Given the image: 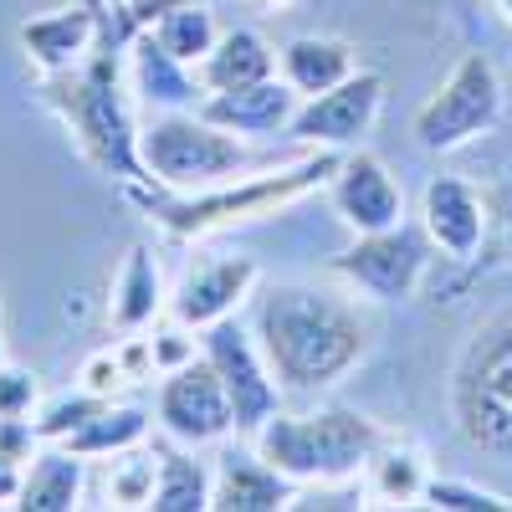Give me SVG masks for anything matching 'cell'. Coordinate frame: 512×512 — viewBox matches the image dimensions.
I'll list each match as a JSON object with an SVG mask.
<instances>
[{
	"mask_svg": "<svg viewBox=\"0 0 512 512\" xmlns=\"http://www.w3.org/2000/svg\"><path fill=\"white\" fill-rule=\"evenodd\" d=\"M451 415L466 446L512 456V308L487 318L451 369Z\"/></svg>",
	"mask_w": 512,
	"mask_h": 512,
	"instance_id": "cell-6",
	"label": "cell"
},
{
	"mask_svg": "<svg viewBox=\"0 0 512 512\" xmlns=\"http://www.w3.org/2000/svg\"><path fill=\"white\" fill-rule=\"evenodd\" d=\"M139 159L149 169V180L159 190L195 195V190H216L226 180H241L256 164L246 149V134L210 123L200 108H159L154 118L139 123Z\"/></svg>",
	"mask_w": 512,
	"mask_h": 512,
	"instance_id": "cell-5",
	"label": "cell"
},
{
	"mask_svg": "<svg viewBox=\"0 0 512 512\" xmlns=\"http://www.w3.org/2000/svg\"><path fill=\"white\" fill-rule=\"evenodd\" d=\"M497 11L507 16V26H512V0H497Z\"/></svg>",
	"mask_w": 512,
	"mask_h": 512,
	"instance_id": "cell-34",
	"label": "cell"
},
{
	"mask_svg": "<svg viewBox=\"0 0 512 512\" xmlns=\"http://www.w3.org/2000/svg\"><path fill=\"white\" fill-rule=\"evenodd\" d=\"M41 405V384L31 369L21 364H6L0 369V420H31Z\"/></svg>",
	"mask_w": 512,
	"mask_h": 512,
	"instance_id": "cell-30",
	"label": "cell"
},
{
	"mask_svg": "<svg viewBox=\"0 0 512 512\" xmlns=\"http://www.w3.org/2000/svg\"><path fill=\"white\" fill-rule=\"evenodd\" d=\"M16 497H21V466L0 456V507H16Z\"/></svg>",
	"mask_w": 512,
	"mask_h": 512,
	"instance_id": "cell-33",
	"label": "cell"
},
{
	"mask_svg": "<svg viewBox=\"0 0 512 512\" xmlns=\"http://www.w3.org/2000/svg\"><path fill=\"white\" fill-rule=\"evenodd\" d=\"M297 108H303V93L292 82H282V72L246 82V88H231V93H205V103H200V113L210 123L231 128V134H287Z\"/></svg>",
	"mask_w": 512,
	"mask_h": 512,
	"instance_id": "cell-15",
	"label": "cell"
},
{
	"mask_svg": "<svg viewBox=\"0 0 512 512\" xmlns=\"http://www.w3.org/2000/svg\"><path fill=\"white\" fill-rule=\"evenodd\" d=\"M256 262L251 256H205V262H195L180 287L169 292V318L185 323L190 333H205L210 323L221 318H236V308L251 297L256 287Z\"/></svg>",
	"mask_w": 512,
	"mask_h": 512,
	"instance_id": "cell-13",
	"label": "cell"
},
{
	"mask_svg": "<svg viewBox=\"0 0 512 512\" xmlns=\"http://www.w3.org/2000/svg\"><path fill=\"white\" fill-rule=\"evenodd\" d=\"M210 482L216 472H205V461L190 451H159V482H154V512H205L210 507Z\"/></svg>",
	"mask_w": 512,
	"mask_h": 512,
	"instance_id": "cell-25",
	"label": "cell"
},
{
	"mask_svg": "<svg viewBox=\"0 0 512 512\" xmlns=\"http://www.w3.org/2000/svg\"><path fill=\"white\" fill-rule=\"evenodd\" d=\"M328 200L338 210V221H344L354 236H374V231H390L405 221V190L400 180L384 169V159L374 154H344L328 180Z\"/></svg>",
	"mask_w": 512,
	"mask_h": 512,
	"instance_id": "cell-12",
	"label": "cell"
},
{
	"mask_svg": "<svg viewBox=\"0 0 512 512\" xmlns=\"http://www.w3.org/2000/svg\"><path fill=\"white\" fill-rule=\"evenodd\" d=\"M277 72L303 98H318V93L338 88L344 77H354L359 62H354V47L338 41V36H292L287 47L277 52Z\"/></svg>",
	"mask_w": 512,
	"mask_h": 512,
	"instance_id": "cell-19",
	"label": "cell"
},
{
	"mask_svg": "<svg viewBox=\"0 0 512 512\" xmlns=\"http://www.w3.org/2000/svg\"><path fill=\"white\" fill-rule=\"evenodd\" d=\"M379 425L359 410H308V415H272L251 436L256 456L272 461L277 472L297 487H338L354 472H364L369 456L379 451Z\"/></svg>",
	"mask_w": 512,
	"mask_h": 512,
	"instance_id": "cell-4",
	"label": "cell"
},
{
	"mask_svg": "<svg viewBox=\"0 0 512 512\" xmlns=\"http://www.w3.org/2000/svg\"><path fill=\"white\" fill-rule=\"evenodd\" d=\"M425 482H431L425 477V461L405 446L379 441V451L369 456V497H379V502H420Z\"/></svg>",
	"mask_w": 512,
	"mask_h": 512,
	"instance_id": "cell-26",
	"label": "cell"
},
{
	"mask_svg": "<svg viewBox=\"0 0 512 512\" xmlns=\"http://www.w3.org/2000/svg\"><path fill=\"white\" fill-rule=\"evenodd\" d=\"M154 482H159V451H118L113 472H108V497L113 507H149L154 502Z\"/></svg>",
	"mask_w": 512,
	"mask_h": 512,
	"instance_id": "cell-28",
	"label": "cell"
},
{
	"mask_svg": "<svg viewBox=\"0 0 512 512\" xmlns=\"http://www.w3.org/2000/svg\"><path fill=\"white\" fill-rule=\"evenodd\" d=\"M82 502V456L47 441V451L31 456V472H21L16 507L26 512H72Z\"/></svg>",
	"mask_w": 512,
	"mask_h": 512,
	"instance_id": "cell-22",
	"label": "cell"
},
{
	"mask_svg": "<svg viewBox=\"0 0 512 512\" xmlns=\"http://www.w3.org/2000/svg\"><path fill=\"white\" fill-rule=\"evenodd\" d=\"M98 31H103V16L93 6H67V11L26 21L16 36H21L26 57L41 67V77H62L98 52Z\"/></svg>",
	"mask_w": 512,
	"mask_h": 512,
	"instance_id": "cell-16",
	"label": "cell"
},
{
	"mask_svg": "<svg viewBox=\"0 0 512 512\" xmlns=\"http://www.w3.org/2000/svg\"><path fill=\"white\" fill-rule=\"evenodd\" d=\"M256 338H262V354L277 369L282 390L318 395L369 354L374 328L354 297L313 282H282L262 297Z\"/></svg>",
	"mask_w": 512,
	"mask_h": 512,
	"instance_id": "cell-1",
	"label": "cell"
},
{
	"mask_svg": "<svg viewBox=\"0 0 512 512\" xmlns=\"http://www.w3.org/2000/svg\"><path fill=\"white\" fill-rule=\"evenodd\" d=\"M425 226L410 231L405 221L390 226V231H374V236H359L344 256L333 262V277H344L349 287H359L374 303H405L415 297L420 277H425Z\"/></svg>",
	"mask_w": 512,
	"mask_h": 512,
	"instance_id": "cell-10",
	"label": "cell"
},
{
	"mask_svg": "<svg viewBox=\"0 0 512 512\" xmlns=\"http://www.w3.org/2000/svg\"><path fill=\"white\" fill-rule=\"evenodd\" d=\"M6 364H11V359H6V344H0V369H6Z\"/></svg>",
	"mask_w": 512,
	"mask_h": 512,
	"instance_id": "cell-35",
	"label": "cell"
},
{
	"mask_svg": "<svg viewBox=\"0 0 512 512\" xmlns=\"http://www.w3.org/2000/svg\"><path fill=\"white\" fill-rule=\"evenodd\" d=\"M338 149H318L308 159H297L287 169H272V175H241V180H226L216 190H195V195H144L149 216L180 241H195V236H210V231H226L236 221H256V216H277L282 205L303 200L308 190L328 185L333 169H338Z\"/></svg>",
	"mask_w": 512,
	"mask_h": 512,
	"instance_id": "cell-3",
	"label": "cell"
},
{
	"mask_svg": "<svg viewBox=\"0 0 512 512\" xmlns=\"http://www.w3.org/2000/svg\"><path fill=\"white\" fill-rule=\"evenodd\" d=\"M144 436H149V415L134 410V405H113V400H108L93 420H82L77 431H72L67 441H57V446H67V451H77L82 461H88V456L134 451V446H144Z\"/></svg>",
	"mask_w": 512,
	"mask_h": 512,
	"instance_id": "cell-24",
	"label": "cell"
},
{
	"mask_svg": "<svg viewBox=\"0 0 512 512\" xmlns=\"http://www.w3.org/2000/svg\"><path fill=\"white\" fill-rule=\"evenodd\" d=\"M420 226L451 262H472L487 241V200L456 175H431L420 190Z\"/></svg>",
	"mask_w": 512,
	"mask_h": 512,
	"instance_id": "cell-14",
	"label": "cell"
},
{
	"mask_svg": "<svg viewBox=\"0 0 512 512\" xmlns=\"http://www.w3.org/2000/svg\"><path fill=\"white\" fill-rule=\"evenodd\" d=\"M497 118H502V77L482 52H466L415 113V139L431 154H451L482 139Z\"/></svg>",
	"mask_w": 512,
	"mask_h": 512,
	"instance_id": "cell-7",
	"label": "cell"
},
{
	"mask_svg": "<svg viewBox=\"0 0 512 512\" xmlns=\"http://www.w3.org/2000/svg\"><path fill=\"white\" fill-rule=\"evenodd\" d=\"M82 390H93V395H118V384H128V369H123V359H118V349H103V354H93L88 364H82Z\"/></svg>",
	"mask_w": 512,
	"mask_h": 512,
	"instance_id": "cell-31",
	"label": "cell"
},
{
	"mask_svg": "<svg viewBox=\"0 0 512 512\" xmlns=\"http://www.w3.org/2000/svg\"><path fill=\"white\" fill-rule=\"evenodd\" d=\"M425 507H441V512H512L507 497L477 487V482H456V477H431L420 492Z\"/></svg>",
	"mask_w": 512,
	"mask_h": 512,
	"instance_id": "cell-29",
	"label": "cell"
},
{
	"mask_svg": "<svg viewBox=\"0 0 512 512\" xmlns=\"http://www.w3.org/2000/svg\"><path fill=\"white\" fill-rule=\"evenodd\" d=\"M379 103H384V77L379 72H354V77L338 82V88H328L318 98H303V108H297L287 134L313 144V149H354L374 128Z\"/></svg>",
	"mask_w": 512,
	"mask_h": 512,
	"instance_id": "cell-11",
	"label": "cell"
},
{
	"mask_svg": "<svg viewBox=\"0 0 512 512\" xmlns=\"http://www.w3.org/2000/svg\"><path fill=\"white\" fill-rule=\"evenodd\" d=\"M210 507L216 512H282L297 507V482H287L272 461L246 451H226L216 461V482H210Z\"/></svg>",
	"mask_w": 512,
	"mask_h": 512,
	"instance_id": "cell-17",
	"label": "cell"
},
{
	"mask_svg": "<svg viewBox=\"0 0 512 512\" xmlns=\"http://www.w3.org/2000/svg\"><path fill=\"white\" fill-rule=\"evenodd\" d=\"M154 41L185 67H200L210 57V47L221 41V26H216V11L205 6V0H180V6H169L164 16L149 21Z\"/></svg>",
	"mask_w": 512,
	"mask_h": 512,
	"instance_id": "cell-23",
	"label": "cell"
},
{
	"mask_svg": "<svg viewBox=\"0 0 512 512\" xmlns=\"http://www.w3.org/2000/svg\"><path fill=\"white\" fill-rule=\"evenodd\" d=\"M159 425L180 446H216L236 431L231 390L205 354L159 374Z\"/></svg>",
	"mask_w": 512,
	"mask_h": 512,
	"instance_id": "cell-9",
	"label": "cell"
},
{
	"mask_svg": "<svg viewBox=\"0 0 512 512\" xmlns=\"http://www.w3.org/2000/svg\"><path fill=\"white\" fill-rule=\"evenodd\" d=\"M108 405V395H93V390H67V395H57V400H47V405H36V415H31V431H36V441L47 446V441H67L82 420H93L98 410Z\"/></svg>",
	"mask_w": 512,
	"mask_h": 512,
	"instance_id": "cell-27",
	"label": "cell"
},
{
	"mask_svg": "<svg viewBox=\"0 0 512 512\" xmlns=\"http://www.w3.org/2000/svg\"><path fill=\"white\" fill-rule=\"evenodd\" d=\"M195 77L205 93H231V88H246V82L277 77V52L256 31H221L210 57L195 67Z\"/></svg>",
	"mask_w": 512,
	"mask_h": 512,
	"instance_id": "cell-21",
	"label": "cell"
},
{
	"mask_svg": "<svg viewBox=\"0 0 512 512\" xmlns=\"http://www.w3.org/2000/svg\"><path fill=\"white\" fill-rule=\"evenodd\" d=\"M200 354L216 364L236 405V436H256L282 410V379L262 354V338H251L236 318H221L200 333Z\"/></svg>",
	"mask_w": 512,
	"mask_h": 512,
	"instance_id": "cell-8",
	"label": "cell"
},
{
	"mask_svg": "<svg viewBox=\"0 0 512 512\" xmlns=\"http://www.w3.org/2000/svg\"><path fill=\"white\" fill-rule=\"evenodd\" d=\"M47 103L62 113L77 149L103 175H118L128 185H149V169L139 159V123H134V108H128L123 67H118L113 47H98L82 67L47 77Z\"/></svg>",
	"mask_w": 512,
	"mask_h": 512,
	"instance_id": "cell-2",
	"label": "cell"
},
{
	"mask_svg": "<svg viewBox=\"0 0 512 512\" xmlns=\"http://www.w3.org/2000/svg\"><path fill=\"white\" fill-rule=\"evenodd\" d=\"M128 82H134V93H144V103L154 108H200L205 88H200V77L195 67L175 62L159 41L154 31H134V62H128Z\"/></svg>",
	"mask_w": 512,
	"mask_h": 512,
	"instance_id": "cell-18",
	"label": "cell"
},
{
	"mask_svg": "<svg viewBox=\"0 0 512 512\" xmlns=\"http://www.w3.org/2000/svg\"><path fill=\"white\" fill-rule=\"evenodd\" d=\"M164 277H159V262L149 256V246H128L123 251V267L113 277V328L118 333H144L159 313H164Z\"/></svg>",
	"mask_w": 512,
	"mask_h": 512,
	"instance_id": "cell-20",
	"label": "cell"
},
{
	"mask_svg": "<svg viewBox=\"0 0 512 512\" xmlns=\"http://www.w3.org/2000/svg\"><path fill=\"white\" fill-rule=\"evenodd\" d=\"M149 344H154V369H159V374H169V369H180V364L195 359V344H190V328H185V323L159 328Z\"/></svg>",
	"mask_w": 512,
	"mask_h": 512,
	"instance_id": "cell-32",
	"label": "cell"
}]
</instances>
